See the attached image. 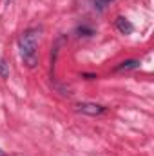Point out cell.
Instances as JSON below:
<instances>
[{"instance_id":"obj_1","label":"cell","mask_w":154,"mask_h":156,"mask_svg":"<svg viewBox=\"0 0 154 156\" xmlns=\"http://www.w3.org/2000/svg\"><path fill=\"white\" fill-rule=\"evenodd\" d=\"M38 42H40V29H37V27L26 29L18 37L20 58L29 69H35L38 66Z\"/></svg>"},{"instance_id":"obj_4","label":"cell","mask_w":154,"mask_h":156,"mask_svg":"<svg viewBox=\"0 0 154 156\" xmlns=\"http://www.w3.org/2000/svg\"><path fill=\"white\" fill-rule=\"evenodd\" d=\"M138 67H140V60H123L114 67V71L121 73V71H132V69H138Z\"/></svg>"},{"instance_id":"obj_5","label":"cell","mask_w":154,"mask_h":156,"mask_svg":"<svg viewBox=\"0 0 154 156\" xmlns=\"http://www.w3.org/2000/svg\"><path fill=\"white\" fill-rule=\"evenodd\" d=\"M7 76H9V64L4 58H0V78H7Z\"/></svg>"},{"instance_id":"obj_7","label":"cell","mask_w":154,"mask_h":156,"mask_svg":"<svg viewBox=\"0 0 154 156\" xmlns=\"http://www.w3.org/2000/svg\"><path fill=\"white\" fill-rule=\"evenodd\" d=\"M76 33H80V35L83 33V37H91V35H94V31H93L91 27H85V26H80V27L76 29Z\"/></svg>"},{"instance_id":"obj_8","label":"cell","mask_w":154,"mask_h":156,"mask_svg":"<svg viewBox=\"0 0 154 156\" xmlns=\"http://www.w3.org/2000/svg\"><path fill=\"white\" fill-rule=\"evenodd\" d=\"M0 156H5V153H4V151H2V149H0Z\"/></svg>"},{"instance_id":"obj_6","label":"cell","mask_w":154,"mask_h":156,"mask_svg":"<svg viewBox=\"0 0 154 156\" xmlns=\"http://www.w3.org/2000/svg\"><path fill=\"white\" fill-rule=\"evenodd\" d=\"M113 0H94V7L98 9V11H103L105 7H107V4H111Z\"/></svg>"},{"instance_id":"obj_2","label":"cell","mask_w":154,"mask_h":156,"mask_svg":"<svg viewBox=\"0 0 154 156\" xmlns=\"http://www.w3.org/2000/svg\"><path fill=\"white\" fill-rule=\"evenodd\" d=\"M76 111L82 115H89V116H100L107 111V107H103L100 104H93V102H80V104H76Z\"/></svg>"},{"instance_id":"obj_3","label":"cell","mask_w":154,"mask_h":156,"mask_svg":"<svg viewBox=\"0 0 154 156\" xmlns=\"http://www.w3.org/2000/svg\"><path fill=\"white\" fill-rule=\"evenodd\" d=\"M116 27H118V31H120L121 35H131V33L134 31L132 22L127 20L125 16H118V18H116Z\"/></svg>"}]
</instances>
